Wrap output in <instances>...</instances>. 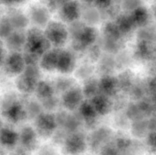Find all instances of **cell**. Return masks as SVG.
I'll list each match as a JSON object with an SVG mask.
<instances>
[{
  "instance_id": "1",
  "label": "cell",
  "mask_w": 156,
  "mask_h": 155,
  "mask_svg": "<svg viewBox=\"0 0 156 155\" xmlns=\"http://www.w3.org/2000/svg\"><path fill=\"white\" fill-rule=\"evenodd\" d=\"M2 2H7V3H9V2H13L16 1V0H1Z\"/></svg>"
},
{
  "instance_id": "2",
  "label": "cell",
  "mask_w": 156,
  "mask_h": 155,
  "mask_svg": "<svg viewBox=\"0 0 156 155\" xmlns=\"http://www.w3.org/2000/svg\"><path fill=\"white\" fill-rule=\"evenodd\" d=\"M1 60H2V51L0 50V62H1Z\"/></svg>"
},
{
  "instance_id": "3",
  "label": "cell",
  "mask_w": 156,
  "mask_h": 155,
  "mask_svg": "<svg viewBox=\"0 0 156 155\" xmlns=\"http://www.w3.org/2000/svg\"><path fill=\"white\" fill-rule=\"evenodd\" d=\"M0 132H1V122H0Z\"/></svg>"
},
{
  "instance_id": "4",
  "label": "cell",
  "mask_w": 156,
  "mask_h": 155,
  "mask_svg": "<svg viewBox=\"0 0 156 155\" xmlns=\"http://www.w3.org/2000/svg\"><path fill=\"white\" fill-rule=\"evenodd\" d=\"M0 155H2V154H1V153H0Z\"/></svg>"
}]
</instances>
